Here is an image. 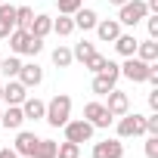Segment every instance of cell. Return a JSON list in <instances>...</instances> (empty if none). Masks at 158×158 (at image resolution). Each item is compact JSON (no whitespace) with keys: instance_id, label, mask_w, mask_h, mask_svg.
<instances>
[{"instance_id":"cell-1","label":"cell","mask_w":158,"mask_h":158,"mask_svg":"<svg viewBox=\"0 0 158 158\" xmlns=\"http://www.w3.org/2000/svg\"><path fill=\"white\" fill-rule=\"evenodd\" d=\"M68 118H71V96H68V93H56V96L47 102L44 121H47L50 127H62Z\"/></svg>"},{"instance_id":"cell-2","label":"cell","mask_w":158,"mask_h":158,"mask_svg":"<svg viewBox=\"0 0 158 158\" xmlns=\"http://www.w3.org/2000/svg\"><path fill=\"white\" fill-rule=\"evenodd\" d=\"M10 47H13V53L37 56V53L44 50V40H40V37H34L28 28H13V34H10Z\"/></svg>"},{"instance_id":"cell-3","label":"cell","mask_w":158,"mask_h":158,"mask_svg":"<svg viewBox=\"0 0 158 158\" xmlns=\"http://www.w3.org/2000/svg\"><path fill=\"white\" fill-rule=\"evenodd\" d=\"M121 13H118V22L121 25H127V28H136L146 16H149V10H146V0H127L124 6H118Z\"/></svg>"},{"instance_id":"cell-4","label":"cell","mask_w":158,"mask_h":158,"mask_svg":"<svg viewBox=\"0 0 158 158\" xmlns=\"http://www.w3.org/2000/svg\"><path fill=\"white\" fill-rule=\"evenodd\" d=\"M62 127H65V139H68V143H77V146L87 143V139H93V130H96V127H93L90 121H84V118H77V121L68 118Z\"/></svg>"},{"instance_id":"cell-5","label":"cell","mask_w":158,"mask_h":158,"mask_svg":"<svg viewBox=\"0 0 158 158\" xmlns=\"http://www.w3.org/2000/svg\"><path fill=\"white\" fill-rule=\"evenodd\" d=\"M149 71H152V62H143L136 56H127V62L121 65V74L127 77V81H133V84H143L149 77Z\"/></svg>"},{"instance_id":"cell-6","label":"cell","mask_w":158,"mask_h":158,"mask_svg":"<svg viewBox=\"0 0 158 158\" xmlns=\"http://www.w3.org/2000/svg\"><path fill=\"white\" fill-rule=\"evenodd\" d=\"M146 133V115H121V121H118V136L124 139V136H143Z\"/></svg>"},{"instance_id":"cell-7","label":"cell","mask_w":158,"mask_h":158,"mask_svg":"<svg viewBox=\"0 0 158 158\" xmlns=\"http://www.w3.org/2000/svg\"><path fill=\"white\" fill-rule=\"evenodd\" d=\"M28 96V87L19 81V77H10V81L3 84V93H0V102H6V106H22Z\"/></svg>"},{"instance_id":"cell-8","label":"cell","mask_w":158,"mask_h":158,"mask_svg":"<svg viewBox=\"0 0 158 158\" xmlns=\"http://www.w3.org/2000/svg\"><path fill=\"white\" fill-rule=\"evenodd\" d=\"M106 96H109L106 109H109V115H112V118H121V115H127V112H130V96H127L124 90H118V87H115V90H109Z\"/></svg>"},{"instance_id":"cell-9","label":"cell","mask_w":158,"mask_h":158,"mask_svg":"<svg viewBox=\"0 0 158 158\" xmlns=\"http://www.w3.org/2000/svg\"><path fill=\"white\" fill-rule=\"evenodd\" d=\"M84 121H90L93 127H109L115 118L109 115V109H106L102 102H87V106H84Z\"/></svg>"},{"instance_id":"cell-10","label":"cell","mask_w":158,"mask_h":158,"mask_svg":"<svg viewBox=\"0 0 158 158\" xmlns=\"http://www.w3.org/2000/svg\"><path fill=\"white\" fill-rule=\"evenodd\" d=\"M37 139L40 136H34V133H28V130H19L16 133V152H19V158H34V149H37Z\"/></svg>"},{"instance_id":"cell-11","label":"cell","mask_w":158,"mask_h":158,"mask_svg":"<svg viewBox=\"0 0 158 158\" xmlns=\"http://www.w3.org/2000/svg\"><path fill=\"white\" fill-rule=\"evenodd\" d=\"M93 158H124V143L121 139H102L93 146Z\"/></svg>"},{"instance_id":"cell-12","label":"cell","mask_w":158,"mask_h":158,"mask_svg":"<svg viewBox=\"0 0 158 158\" xmlns=\"http://www.w3.org/2000/svg\"><path fill=\"white\" fill-rule=\"evenodd\" d=\"M16 77H19L25 87H37V84L44 81V68H40L37 62H28V65H22V68H19V74H16Z\"/></svg>"},{"instance_id":"cell-13","label":"cell","mask_w":158,"mask_h":158,"mask_svg":"<svg viewBox=\"0 0 158 158\" xmlns=\"http://www.w3.org/2000/svg\"><path fill=\"white\" fill-rule=\"evenodd\" d=\"M22 106H10L6 112H0V127H6V130H22Z\"/></svg>"},{"instance_id":"cell-14","label":"cell","mask_w":158,"mask_h":158,"mask_svg":"<svg viewBox=\"0 0 158 158\" xmlns=\"http://www.w3.org/2000/svg\"><path fill=\"white\" fill-rule=\"evenodd\" d=\"M121 22L118 19H102V22H96V34H99V40H106V44H112L118 34H121Z\"/></svg>"},{"instance_id":"cell-15","label":"cell","mask_w":158,"mask_h":158,"mask_svg":"<svg viewBox=\"0 0 158 158\" xmlns=\"http://www.w3.org/2000/svg\"><path fill=\"white\" fill-rule=\"evenodd\" d=\"M44 112H47V102H44V99H37V96H25V102H22V115H25V121H28V118H31V121H40Z\"/></svg>"},{"instance_id":"cell-16","label":"cell","mask_w":158,"mask_h":158,"mask_svg":"<svg viewBox=\"0 0 158 158\" xmlns=\"http://www.w3.org/2000/svg\"><path fill=\"white\" fill-rule=\"evenodd\" d=\"M112 44H115V50H118V53L127 59V56H133V53H136V44H139V40H136L133 34H124V31H121V34H118Z\"/></svg>"},{"instance_id":"cell-17","label":"cell","mask_w":158,"mask_h":158,"mask_svg":"<svg viewBox=\"0 0 158 158\" xmlns=\"http://www.w3.org/2000/svg\"><path fill=\"white\" fill-rule=\"evenodd\" d=\"M133 56L143 59V62H155V59H158V40H152V37H149V40H139Z\"/></svg>"},{"instance_id":"cell-18","label":"cell","mask_w":158,"mask_h":158,"mask_svg":"<svg viewBox=\"0 0 158 158\" xmlns=\"http://www.w3.org/2000/svg\"><path fill=\"white\" fill-rule=\"evenodd\" d=\"M71 19H74V28H81V31H90V28H96V22H99L96 13H93V10H84V6L77 10Z\"/></svg>"},{"instance_id":"cell-19","label":"cell","mask_w":158,"mask_h":158,"mask_svg":"<svg viewBox=\"0 0 158 158\" xmlns=\"http://www.w3.org/2000/svg\"><path fill=\"white\" fill-rule=\"evenodd\" d=\"M28 31H31L34 37H40V40H44V37L53 31V19H50V16H34V19H31V25H28Z\"/></svg>"},{"instance_id":"cell-20","label":"cell","mask_w":158,"mask_h":158,"mask_svg":"<svg viewBox=\"0 0 158 158\" xmlns=\"http://www.w3.org/2000/svg\"><path fill=\"white\" fill-rule=\"evenodd\" d=\"M115 84H118L115 77H109V74H102V71H99V74L93 77V93H96V96H106L109 90H115Z\"/></svg>"},{"instance_id":"cell-21","label":"cell","mask_w":158,"mask_h":158,"mask_svg":"<svg viewBox=\"0 0 158 158\" xmlns=\"http://www.w3.org/2000/svg\"><path fill=\"white\" fill-rule=\"evenodd\" d=\"M53 31H56L59 37H68V34L74 31V19H71V16H59V19H53Z\"/></svg>"},{"instance_id":"cell-22","label":"cell","mask_w":158,"mask_h":158,"mask_svg":"<svg viewBox=\"0 0 158 158\" xmlns=\"http://www.w3.org/2000/svg\"><path fill=\"white\" fill-rule=\"evenodd\" d=\"M56 149H59V143H53V139H37L34 158H56Z\"/></svg>"},{"instance_id":"cell-23","label":"cell","mask_w":158,"mask_h":158,"mask_svg":"<svg viewBox=\"0 0 158 158\" xmlns=\"http://www.w3.org/2000/svg\"><path fill=\"white\" fill-rule=\"evenodd\" d=\"M93 53H96V47H93L90 40H81V44H74V50H71V56H74L77 62H87Z\"/></svg>"},{"instance_id":"cell-24","label":"cell","mask_w":158,"mask_h":158,"mask_svg":"<svg viewBox=\"0 0 158 158\" xmlns=\"http://www.w3.org/2000/svg\"><path fill=\"white\" fill-rule=\"evenodd\" d=\"M71 62H74V56H71V50H68V47H56V50H53V65L68 68Z\"/></svg>"},{"instance_id":"cell-25","label":"cell","mask_w":158,"mask_h":158,"mask_svg":"<svg viewBox=\"0 0 158 158\" xmlns=\"http://www.w3.org/2000/svg\"><path fill=\"white\" fill-rule=\"evenodd\" d=\"M19 68H22V59H19V56H10V59L0 62V74H6V77H16Z\"/></svg>"},{"instance_id":"cell-26","label":"cell","mask_w":158,"mask_h":158,"mask_svg":"<svg viewBox=\"0 0 158 158\" xmlns=\"http://www.w3.org/2000/svg\"><path fill=\"white\" fill-rule=\"evenodd\" d=\"M56 6H59V16H74L84 6V0H56Z\"/></svg>"},{"instance_id":"cell-27","label":"cell","mask_w":158,"mask_h":158,"mask_svg":"<svg viewBox=\"0 0 158 158\" xmlns=\"http://www.w3.org/2000/svg\"><path fill=\"white\" fill-rule=\"evenodd\" d=\"M34 19V10L31 6H16V28H28Z\"/></svg>"},{"instance_id":"cell-28","label":"cell","mask_w":158,"mask_h":158,"mask_svg":"<svg viewBox=\"0 0 158 158\" xmlns=\"http://www.w3.org/2000/svg\"><path fill=\"white\" fill-rule=\"evenodd\" d=\"M77 155H81V146H77V143H68V139L56 149V158H77Z\"/></svg>"},{"instance_id":"cell-29","label":"cell","mask_w":158,"mask_h":158,"mask_svg":"<svg viewBox=\"0 0 158 158\" xmlns=\"http://www.w3.org/2000/svg\"><path fill=\"white\" fill-rule=\"evenodd\" d=\"M84 68H87V71H93V74H99V71L106 68V56H99V53H93V56H90V59L84 62Z\"/></svg>"},{"instance_id":"cell-30","label":"cell","mask_w":158,"mask_h":158,"mask_svg":"<svg viewBox=\"0 0 158 158\" xmlns=\"http://www.w3.org/2000/svg\"><path fill=\"white\" fill-rule=\"evenodd\" d=\"M0 19L10 22V25H16V6L13 3H0Z\"/></svg>"},{"instance_id":"cell-31","label":"cell","mask_w":158,"mask_h":158,"mask_svg":"<svg viewBox=\"0 0 158 158\" xmlns=\"http://www.w3.org/2000/svg\"><path fill=\"white\" fill-rule=\"evenodd\" d=\"M102 74H109V77H115V81H118V77H121V65H118V62H112V59H106Z\"/></svg>"},{"instance_id":"cell-32","label":"cell","mask_w":158,"mask_h":158,"mask_svg":"<svg viewBox=\"0 0 158 158\" xmlns=\"http://www.w3.org/2000/svg\"><path fill=\"white\" fill-rule=\"evenodd\" d=\"M146 28H149V37L158 40V13L155 16H146Z\"/></svg>"},{"instance_id":"cell-33","label":"cell","mask_w":158,"mask_h":158,"mask_svg":"<svg viewBox=\"0 0 158 158\" xmlns=\"http://www.w3.org/2000/svg\"><path fill=\"white\" fill-rule=\"evenodd\" d=\"M146 133H149V136H158V112L146 118Z\"/></svg>"},{"instance_id":"cell-34","label":"cell","mask_w":158,"mask_h":158,"mask_svg":"<svg viewBox=\"0 0 158 158\" xmlns=\"http://www.w3.org/2000/svg\"><path fill=\"white\" fill-rule=\"evenodd\" d=\"M146 158H158V136L146 139Z\"/></svg>"},{"instance_id":"cell-35","label":"cell","mask_w":158,"mask_h":158,"mask_svg":"<svg viewBox=\"0 0 158 158\" xmlns=\"http://www.w3.org/2000/svg\"><path fill=\"white\" fill-rule=\"evenodd\" d=\"M13 28H16V25H10V22H3V19H0V40H3V37H10V34H13Z\"/></svg>"},{"instance_id":"cell-36","label":"cell","mask_w":158,"mask_h":158,"mask_svg":"<svg viewBox=\"0 0 158 158\" xmlns=\"http://www.w3.org/2000/svg\"><path fill=\"white\" fill-rule=\"evenodd\" d=\"M149 109H152V112H158V90H152V93H149Z\"/></svg>"},{"instance_id":"cell-37","label":"cell","mask_w":158,"mask_h":158,"mask_svg":"<svg viewBox=\"0 0 158 158\" xmlns=\"http://www.w3.org/2000/svg\"><path fill=\"white\" fill-rule=\"evenodd\" d=\"M0 158H19L16 149H0Z\"/></svg>"},{"instance_id":"cell-38","label":"cell","mask_w":158,"mask_h":158,"mask_svg":"<svg viewBox=\"0 0 158 158\" xmlns=\"http://www.w3.org/2000/svg\"><path fill=\"white\" fill-rule=\"evenodd\" d=\"M109 3H112V6H124V3H127V0H109Z\"/></svg>"},{"instance_id":"cell-39","label":"cell","mask_w":158,"mask_h":158,"mask_svg":"<svg viewBox=\"0 0 158 158\" xmlns=\"http://www.w3.org/2000/svg\"><path fill=\"white\" fill-rule=\"evenodd\" d=\"M0 93H3V84H0Z\"/></svg>"},{"instance_id":"cell-40","label":"cell","mask_w":158,"mask_h":158,"mask_svg":"<svg viewBox=\"0 0 158 158\" xmlns=\"http://www.w3.org/2000/svg\"><path fill=\"white\" fill-rule=\"evenodd\" d=\"M0 62H3V56H0Z\"/></svg>"},{"instance_id":"cell-41","label":"cell","mask_w":158,"mask_h":158,"mask_svg":"<svg viewBox=\"0 0 158 158\" xmlns=\"http://www.w3.org/2000/svg\"><path fill=\"white\" fill-rule=\"evenodd\" d=\"M0 3H3V0H0Z\"/></svg>"},{"instance_id":"cell-42","label":"cell","mask_w":158,"mask_h":158,"mask_svg":"<svg viewBox=\"0 0 158 158\" xmlns=\"http://www.w3.org/2000/svg\"><path fill=\"white\" fill-rule=\"evenodd\" d=\"M0 112H3V109H0Z\"/></svg>"}]
</instances>
